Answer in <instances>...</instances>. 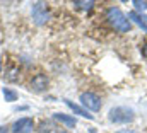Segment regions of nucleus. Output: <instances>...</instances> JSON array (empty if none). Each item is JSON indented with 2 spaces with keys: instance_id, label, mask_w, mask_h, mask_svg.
I'll return each mask as SVG.
<instances>
[{
  "instance_id": "nucleus-3",
  "label": "nucleus",
  "mask_w": 147,
  "mask_h": 133,
  "mask_svg": "<svg viewBox=\"0 0 147 133\" xmlns=\"http://www.w3.org/2000/svg\"><path fill=\"white\" fill-rule=\"evenodd\" d=\"M79 101H80V104H82L84 109L94 111V113H98V111L101 109V106H103L101 97H99L96 92H89V91H87V92H82L80 97H79Z\"/></svg>"
},
{
  "instance_id": "nucleus-13",
  "label": "nucleus",
  "mask_w": 147,
  "mask_h": 133,
  "mask_svg": "<svg viewBox=\"0 0 147 133\" xmlns=\"http://www.w3.org/2000/svg\"><path fill=\"white\" fill-rule=\"evenodd\" d=\"M7 72H9V73H17V70H16V68H10V70H7ZM7 79H9V80H16L17 77H16V75H9Z\"/></svg>"
},
{
  "instance_id": "nucleus-1",
  "label": "nucleus",
  "mask_w": 147,
  "mask_h": 133,
  "mask_svg": "<svg viewBox=\"0 0 147 133\" xmlns=\"http://www.w3.org/2000/svg\"><path fill=\"white\" fill-rule=\"evenodd\" d=\"M106 19L111 28L118 33H130V29H132V22H130L128 15H125L121 12V9H118V7H110L106 10Z\"/></svg>"
},
{
  "instance_id": "nucleus-6",
  "label": "nucleus",
  "mask_w": 147,
  "mask_h": 133,
  "mask_svg": "<svg viewBox=\"0 0 147 133\" xmlns=\"http://www.w3.org/2000/svg\"><path fill=\"white\" fill-rule=\"evenodd\" d=\"M48 84H50V80H48V77L45 73H36L29 80V89L33 92H43V91L48 89Z\"/></svg>"
},
{
  "instance_id": "nucleus-10",
  "label": "nucleus",
  "mask_w": 147,
  "mask_h": 133,
  "mask_svg": "<svg viewBox=\"0 0 147 133\" xmlns=\"http://www.w3.org/2000/svg\"><path fill=\"white\" fill-rule=\"evenodd\" d=\"M2 94H3L5 101H9V102L17 101V92H16V91H12L10 87H3V89H2Z\"/></svg>"
},
{
  "instance_id": "nucleus-12",
  "label": "nucleus",
  "mask_w": 147,
  "mask_h": 133,
  "mask_svg": "<svg viewBox=\"0 0 147 133\" xmlns=\"http://www.w3.org/2000/svg\"><path fill=\"white\" fill-rule=\"evenodd\" d=\"M74 5H77L80 9H91L94 5V2H74Z\"/></svg>"
},
{
  "instance_id": "nucleus-17",
  "label": "nucleus",
  "mask_w": 147,
  "mask_h": 133,
  "mask_svg": "<svg viewBox=\"0 0 147 133\" xmlns=\"http://www.w3.org/2000/svg\"><path fill=\"white\" fill-rule=\"evenodd\" d=\"M58 133H67V132H58Z\"/></svg>"
},
{
  "instance_id": "nucleus-9",
  "label": "nucleus",
  "mask_w": 147,
  "mask_h": 133,
  "mask_svg": "<svg viewBox=\"0 0 147 133\" xmlns=\"http://www.w3.org/2000/svg\"><path fill=\"white\" fill-rule=\"evenodd\" d=\"M55 120H57V121H60V123H63L67 128H74V126L77 125V120H75L74 116L63 114V113H57V114H55Z\"/></svg>"
},
{
  "instance_id": "nucleus-7",
  "label": "nucleus",
  "mask_w": 147,
  "mask_h": 133,
  "mask_svg": "<svg viewBox=\"0 0 147 133\" xmlns=\"http://www.w3.org/2000/svg\"><path fill=\"white\" fill-rule=\"evenodd\" d=\"M128 19H132L140 29H144V31L147 33V14H140V12L132 10V12L128 14Z\"/></svg>"
},
{
  "instance_id": "nucleus-4",
  "label": "nucleus",
  "mask_w": 147,
  "mask_h": 133,
  "mask_svg": "<svg viewBox=\"0 0 147 133\" xmlns=\"http://www.w3.org/2000/svg\"><path fill=\"white\" fill-rule=\"evenodd\" d=\"M31 14H33V19H34V22H36L38 26L46 24V21L50 19V12H48V9H46V3H43V2L33 3Z\"/></svg>"
},
{
  "instance_id": "nucleus-11",
  "label": "nucleus",
  "mask_w": 147,
  "mask_h": 133,
  "mask_svg": "<svg viewBox=\"0 0 147 133\" xmlns=\"http://www.w3.org/2000/svg\"><path fill=\"white\" fill-rule=\"evenodd\" d=\"M132 3H134V7H135V12L144 14V12L147 10V2H139V0H134Z\"/></svg>"
},
{
  "instance_id": "nucleus-8",
  "label": "nucleus",
  "mask_w": 147,
  "mask_h": 133,
  "mask_svg": "<svg viewBox=\"0 0 147 133\" xmlns=\"http://www.w3.org/2000/svg\"><path fill=\"white\" fill-rule=\"evenodd\" d=\"M63 102L72 109L75 114H79V116H82V118H87V120H94V116H92V114H89V111H87V109H84L82 106H79V104H75V102H72V101H69V99H63Z\"/></svg>"
},
{
  "instance_id": "nucleus-15",
  "label": "nucleus",
  "mask_w": 147,
  "mask_h": 133,
  "mask_svg": "<svg viewBox=\"0 0 147 133\" xmlns=\"http://www.w3.org/2000/svg\"><path fill=\"white\" fill-rule=\"evenodd\" d=\"M0 133H9V128L7 126H0Z\"/></svg>"
},
{
  "instance_id": "nucleus-14",
  "label": "nucleus",
  "mask_w": 147,
  "mask_h": 133,
  "mask_svg": "<svg viewBox=\"0 0 147 133\" xmlns=\"http://www.w3.org/2000/svg\"><path fill=\"white\" fill-rule=\"evenodd\" d=\"M115 133H135V132L130 130V128H123V130H118V132H115Z\"/></svg>"
},
{
  "instance_id": "nucleus-5",
  "label": "nucleus",
  "mask_w": 147,
  "mask_h": 133,
  "mask_svg": "<svg viewBox=\"0 0 147 133\" xmlns=\"http://www.w3.org/2000/svg\"><path fill=\"white\" fill-rule=\"evenodd\" d=\"M33 130H34V120L29 116L19 118L17 121H14V125L10 128L12 133H33Z\"/></svg>"
},
{
  "instance_id": "nucleus-16",
  "label": "nucleus",
  "mask_w": 147,
  "mask_h": 133,
  "mask_svg": "<svg viewBox=\"0 0 147 133\" xmlns=\"http://www.w3.org/2000/svg\"><path fill=\"white\" fill-rule=\"evenodd\" d=\"M142 55L147 58V44H144V48H142Z\"/></svg>"
},
{
  "instance_id": "nucleus-2",
  "label": "nucleus",
  "mask_w": 147,
  "mask_h": 133,
  "mask_svg": "<svg viewBox=\"0 0 147 133\" xmlns=\"http://www.w3.org/2000/svg\"><path fill=\"white\" fill-rule=\"evenodd\" d=\"M108 120L115 125H128L135 120V113L128 106H116L111 107L108 113Z\"/></svg>"
}]
</instances>
